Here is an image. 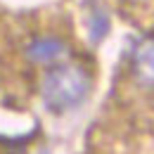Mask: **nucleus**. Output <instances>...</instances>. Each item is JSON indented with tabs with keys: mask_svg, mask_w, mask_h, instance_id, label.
<instances>
[{
	"mask_svg": "<svg viewBox=\"0 0 154 154\" xmlns=\"http://www.w3.org/2000/svg\"><path fill=\"white\" fill-rule=\"evenodd\" d=\"M90 93V78L81 64L57 62L52 64L40 81V100L50 114H66L83 104Z\"/></svg>",
	"mask_w": 154,
	"mask_h": 154,
	"instance_id": "f257e3e1",
	"label": "nucleus"
},
{
	"mask_svg": "<svg viewBox=\"0 0 154 154\" xmlns=\"http://www.w3.org/2000/svg\"><path fill=\"white\" fill-rule=\"evenodd\" d=\"M69 48L66 43L59 38H52V36H40V38H33L29 45H26V57L31 59L33 64H45V66H52L66 57Z\"/></svg>",
	"mask_w": 154,
	"mask_h": 154,
	"instance_id": "f03ea898",
	"label": "nucleus"
},
{
	"mask_svg": "<svg viewBox=\"0 0 154 154\" xmlns=\"http://www.w3.org/2000/svg\"><path fill=\"white\" fill-rule=\"evenodd\" d=\"M133 74L140 83L154 85V40H142L133 50Z\"/></svg>",
	"mask_w": 154,
	"mask_h": 154,
	"instance_id": "7ed1b4c3",
	"label": "nucleus"
},
{
	"mask_svg": "<svg viewBox=\"0 0 154 154\" xmlns=\"http://www.w3.org/2000/svg\"><path fill=\"white\" fill-rule=\"evenodd\" d=\"M88 31H90V38L93 40H102L109 31V17L102 7H95L90 14H88Z\"/></svg>",
	"mask_w": 154,
	"mask_h": 154,
	"instance_id": "20e7f679",
	"label": "nucleus"
}]
</instances>
